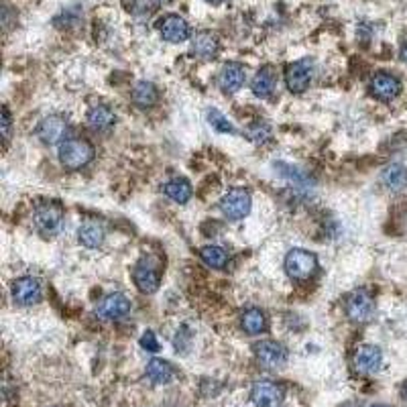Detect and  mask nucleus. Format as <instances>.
<instances>
[{
  "mask_svg": "<svg viewBox=\"0 0 407 407\" xmlns=\"http://www.w3.org/2000/svg\"><path fill=\"white\" fill-rule=\"evenodd\" d=\"M77 238L84 247L88 249H96L104 243V228L98 222H86L79 226L77 230Z\"/></svg>",
  "mask_w": 407,
  "mask_h": 407,
  "instance_id": "22",
  "label": "nucleus"
},
{
  "mask_svg": "<svg viewBox=\"0 0 407 407\" xmlns=\"http://www.w3.org/2000/svg\"><path fill=\"white\" fill-rule=\"evenodd\" d=\"M220 210L228 220H243L251 212V194L245 188H234L222 196Z\"/></svg>",
  "mask_w": 407,
  "mask_h": 407,
  "instance_id": "4",
  "label": "nucleus"
},
{
  "mask_svg": "<svg viewBox=\"0 0 407 407\" xmlns=\"http://www.w3.org/2000/svg\"><path fill=\"white\" fill-rule=\"evenodd\" d=\"M10 123H12V121H10V112H8V108L4 106V108H2V123H0V125H2V138H4V143L10 138Z\"/></svg>",
  "mask_w": 407,
  "mask_h": 407,
  "instance_id": "30",
  "label": "nucleus"
},
{
  "mask_svg": "<svg viewBox=\"0 0 407 407\" xmlns=\"http://www.w3.org/2000/svg\"><path fill=\"white\" fill-rule=\"evenodd\" d=\"M402 60L407 64V41L404 43V47H402Z\"/></svg>",
  "mask_w": 407,
  "mask_h": 407,
  "instance_id": "31",
  "label": "nucleus"
},
{
  "mask_svg": "<svg viewBox=\"0 0 407 407\" xmlns=\"http://www.w3.org/2000/svg\"><path fill=\"white\" fill-rule=\"evenodd\" d=\"M129 312H131V301L123 293L106 295L96 308V316L102 320H123L125 316H129Z\"/></svg>",
  "mask_w": 407,
  "mask_h": 407,
  "instance_id": "11",
  "label": "nucleus"
},
{
  "mask_svg": "<svg viewBox=\"0 0 407 407\" xmlns=\"http://www.w3.org/2000/svg\"><path fill=\"white\" fill-rule=\"evenodd\" d=\"M140 346H143L147 352H157V350H159V340H157V336H155L151 330H147V332H143V336H140Z\"/></svg>",
  "mask_w": 407,
  "mask_h": 407,
  "instance_id": "29",
  "label": "nucleus"
},
{
  "mask_svg": "<svg viewBox=\"0 0 407 407\" xmlns=\"http://www.w3.org/2000/svg\"><path fill=\"white\" fill-rule=\"evenodd\" d=\"M369 90L371 94L381 100V102H391L399 96L402 92V82L393 75V73H387V71H379L371 77V84H369Z\"/></svg>",
  "mask_w": 407,
  "mask_h": 407,
  "instance_id": "10",
  "label": "nucleus"
},
{
  "mask_svg": "<svg viewBox=\"0 0 407 407\" xmlns=\"http://www.w3.org/2000/svg\"><path fill=\"white\" fill-rule=\"evenodd\" d=\"M255 354L257 360L261 362V367L275 371V369H283L287 365V350L283 344L275 342V340H263L255 346Z\"/></svg>",
  "mask_w": 407,
  "mask_h": 407,
  "instance_id": "8",
  "label": "nucleus"
},
{
  "mask_svg": "<svg viewBox=\"0 0 407 407\" xmlns=\"http://www.w3.org/2000/svg\"><path fill=\"white\" fill-rule=\"evenodd\" d=\"M275 84H277V73H275V68L271 66H265V68L259 69V73L255 75L251 88H253V94L257 98H269L275 90Z\"/></svg>",
  "mask_w": 407,
  "mask_h": 407,
  "instance_id": "19",
  "label": "nucleus"
},
{
  "mask_svg": "<svg viewBox=\"0 0 407 407\" xmlns=\"http://www.w3.org/2000/svg\"><path fill=\"white\" fill-rule=\"evenodd\" d=\"M69 127L68 121L60 114H51L47 119H43L37 127V136L41 138L43 145H62L64 140H68L66 135H68Z\"/></svg>",
  "mask_w": 407,
  "mask_h": 407,
  "instance_id": "9",
  "label": "nucleus"
},
{
  "mask_svg": "<svg viewBox=\"0 0 407 407\" xmlns=\"http://www.w3.org/2000/svg\"><path fill=\"white\" fill-rule=\"evenodd\" d=\"M218 49H220V41L212 31H200L192 41V53L200 60L216 58Z\"/></svg>",
  "mask_w": 407,
  "mask_h": 407,
  "instance_id": "17",
  "label": "nucleus"
},
{
  "mask_svg": "<svg viewBox=\"0 0 407 407\" xmlns=\"http://www.w3.org/2000/svg\"><path fill=\"white\" fill-rule=\"evenodd\" d=\"M133 281H135L136 289L140 293H155L159 289L161 277L147 259H143L140 263H136V267L133 269Z\"/></svg>",
  "mask_w": 407,
  "mask_h": 407,
  "instance_id": "15",
  "label": "nucleus"
},
{
  "mask_svg": "<svg viewBox=\"0 0 407 407\" xmlns=\"http://www.w3.org/2000/svg\"><path fill=\"white\" fill-rule=\"evenodd\" d=\"M147 377L155 383V385H167L173 379V369L167 360L161 358H153L147 365Z\"/></svg>",
  "mask_w": 407,
  "mask_h": 407,
  "instance_id": "24",
  "label": "nucleus"
},
{
  "mask_svg": "<svg viewBox=\"0 0 407 407\" xmlns=\"http://www.w3.org/2000/svg\"><path fill=\"white\" fill-rule=\"evenodd\" d=\"M381 365H383V352L379 346L365 344L354 354V369L360 375H373L381 369Z\"/></svg>",
  "mask_w": 407,
  "mask_h": 407,
  "instance_id": "13",
  "label": "nucleus"
},
{
  "mask_svg": "<svg viewBox=\"0 0 407 407\" xmlns=\"http://www.w3.org/2000/svg\"><path fill=\"white\" fill-rule=\"evenodd\" d=\"M163 192L169 200L177 204H186L192 198V184L186 177H173L163 186Z\"/></svg>",
  "mask_w": 407,
  "mask_h": 407,
  "instance_id": "21",
  "label": "nucleus"
},
{
  "mask_svg": "<svg viewBox=\"0 0 407 407\" xmlns=\"http://www.w3.org/2000/svg\"><path fill=\"white\" fill-rule=\"evenodd\" d=\"M285 271L293 281H308L318 271V259L306 249H293L285 257Z\"/></svg>",
  "mask_w": 407,
  "mask_h": 407,
  "instance_id": "3",
  "label": "nucleus"
},
{
  "mask_svg": "<svg viewBox=\"0 0 407 407\" xmlns=\"http://www.w3.org/2000/svg\"><path fill=\"white\" fill-rule=\"evenodd\" d=\"M404 397L407 399V381H406V385H404Z\"/></svg>",
  "mask_w": 407,
  "mask_h": 407,
  "instance_id": "32",
  "label": "nucleus"
},
{
  "mask_svg": "<svg viewBox=\"0 0 407 407\" xmlns=\"http://www.w3.org/2000/svg\"><path fill=\"white\" fill-rule=\"evenodd\" d=\"M133 100L138 108H151L159 100V92L151 82H138L133 90Z\"/></svg>",
  "mask_w": 407,
  "mask_h": 407,
  "instance_id": "25",
  "label": "nucleus"
},
{
  "mask_svg": "<svg viewBox=\"0 0 407 407\" xmlns=\"http://www.w3.org/2000/svg\"><path fill=\"white\" fill-rule=\"evenodd\" d=\"M200 257H202L204 263L212 269H224L228 265V253L222 247H216V245L204 247L200 251Z\"/></svg>",
  "mask_w": 407,
  "mask_h": 407,
  "instance_id": "26",
  "label": "nucleus"
},
{
  "mask_svg": "<svg viewBox=\"0 0 407 407\" xmlns=\"http://www.w3.org/2000/svg\"><path fill=\"white\" fill-rule=\"evenodd\" d=\"M159 2H167V0H159Z\"/></svg>",
  "mask_w": 407,
  "mask_h": 407,
  "instance_id": "35",
  "label": "nucleus"
},
{
  "mask_svg": "<svg viewBox=\"0 0 407 407\" xmlns=\"http://www.w3.org/2000/svg\"><path fill=\"white\" fill-rule=\"evenodd\" d=\"M208 121H210L212 129H216L218 133H236L234 127L230 125V121H228L220 110H216V108H212V110L208 112Z\"/></svg>",
  "mask_w": 407,
  "mask_h": 407,
  "instance_id": "27",
  "label": "nucleus"
},
{
  "mask_svg": "<svg viewBox=\"0 0 407 407\" xmlns=\"http://www.w3.org/2000/svg\"><path fill=\"white\" fill-rule=\"evenodd\" d=\"M41 285L33 277H21L12 283V299L18 306H33L41 301Z\"/></svg>",
  "mask_w": 407,
  "mask_h": 407,
  "instance_id": "12",
  "label": "nucleus"
},
{
  "mask_svg": "<svg viewBox=\"0 0 407 407\" xmlns=\"http://www.w3.org/2000/svg\"><path fill=\"white\" fill-rule=\"evenodd\" d=\"M375 314V299L367 289H358L354 291L348 301H346V316L356 322V324H365L373 318Z\"/></svg>",
  "mask_w": 407,
  "mask_h": 407,
  "instance_id": "5",
  "label": "nucleus"
},
{
  "mask_svg": "<svg viewBox=\"0 0 407 407\" xmlns=\"http://www.w3.org/2000/svg\"><path fill=\"white\" fill-rule=\"evenodd\" d=\"M381 182L387 190H393V192H399L407 186V169L402 163H393L389 167L383 169L381 173Z\"/></svg>",
  "mask_w": 407,
  "mask_h": 407,
  "instance_id": "20",
  "label": "nucleus"
},
{
  "mask_svg": "<svg viewBox=\"0 0 407 407\" xmlns=\"http://www.w3.org/2000/svg\"><path fill=\"white\" fill-rule=\"evenodd\" d=\"M88 127L96 133H104L108 129L114 127L116 123V114L112 112V108L108 106H94L90 112H88Z\"/></svg>",
  "mask_w": 407,
  "mask_h": 407,
  "instance_id": "18",
  "label": "nucleus"
},
{
  "mask_svg": "<svg viewBox=\"0 0 407 407\" xmlns=\"http://www.w3.org/2000/svg\"><path fill=\"white\" fill-rule=\"evenodd\" d=\"M208 2H214L216 4V2H222V0H208Z\"/></svg>",
  "mask_w": 407,
  "mask_h": 407,
  "instance_id": "34",
  "label": "nucleus"
},
{
  "mask_svg": "<svg viewBox=\"0 0 407 407\" xmlns=\"http://www.w3.org/2000/svg\"><path fill=\"white\" fill-rule=\"evenodd\" d=\"M245 79H247V73H245V68L241 64H226L218 73V86L226 94H232V92L241 90Z\"/></svg>",
  "mask_w": 407,
  "mask_h": 407,
  "instance_id": "16",
  "label": "nucleus"
},
{
  "mask_svg": "<svg viewBox=\"0 0 407 407\" xmlns=\"http://www.w3.org/2000/svg\"><path fill=\"white\" fill-rule=\"evenodd\" d=\"M314 77V64L310 60H299L285 71V84L291 94H301L308 90Z\"/></svg>",
  "mask_w": 407,
  "mask_h": 407,
  "instance_id": "7",
  "label": "nucleus"
},
{
  "mask_svg": "<svg viewBox=\"0 0 407 407\" xmlns=\"http://www.w3.org/2000/svg\"><path fill=\"white\" fill-rule=\"evenodd\" d=\"M241 324H243V330L251 336H257L261 334L265 328H267V318H265V312H261L259 308H249L243 318H241Z\"/></svg>",
  "mask_w": 407,
  "mask_h": 407,
  "instance_id": "23",
  "label": "nucleus"
},
{
  "mask_svg": "<svg viewBox=\"0 0 407 407\" xmlns=\"http://www.w3.org/2000/svg\"><path fill=\"white\" fill-rule=\"evenodd\" d=\"M94 159V147L86 138H68L60 145V161L69 171L86 167Z\"/></svg>",
  "mask_w": 407,
  "mask_h": 407,
  "instance_id": "1",
  "label": "nucleus"
},
{
  "mask_svg": "<svg viewBox=\"0 0 407 407\" xmlns=\"http://www.w3.org/2000/svg\"><path fill=\"white\" fill-rule=\"evenodd\" d=\"M285 389L269 379H261L251 389V399L257 407H279L283 404Z\"/></svg>",
  "mask_w": 407,
  "mask_h": 407,
  "instance_id": "6",
  "label": "nucleus"
},
{
  "mask_svg": "<svg viewBox=\"0 0 407 407\" xmlns=\"http://www.w3.org/2000/svg\"><path fill=\"white\" fill-rule=\"evenodd\" d=\"M247 135L253 143H267L271 138V129L265 123H255L253 127H249Z\"/></svg>",
  "mask_w": 407,
  "mask_h": 407,
  "instance_id": "28",
  "label": "nucleus"
},
{
  "mask_svg": "<svg viewBox=\"0 0 407 407\" xmlns=\"http://www.w3.org/2000/svg\"><path fill=\"white\" fill-rule=\"evenodd\" d=\"M62 222H64V206L60 202H43L35 208L33 224L41 236L45 238L56 236L62 228Z\"/></svg>",
  "mask_w": 407,
  "mask_h": 407,
  "instance_id": "2",
  "label": "nucleus"
},
{
  "mask_svg": "<svg viewBox=\"0 0 407 407\" xmlns=\"http://www.w3.org/2000/svg\"><path fill=\"white\" fill-rule=\"evenodd\" d=\"M159 31L167 43H184L190 37V25L180 14H167L165 18H161Z\"/></svg>",
  "mask_w": 407,
  "mask_h": 407,
  "instance_id": "14",
  "label": "nucleus"
},
{
  "mask_svg": "<svg viewBox=\"0 0 407 407\" xmlns=\"http://www.w3.org/2000/svg\"><path fill=\"white\" fill-rule=\"evenodd\" d=\"M371 407H389V406H383V404H377V406H371Z\"/></svg>",
  "mask_w": 407,
  "mask_h": 407,
  "instance_id": "33",
  "label": "nucleus"
}]
</instances>
